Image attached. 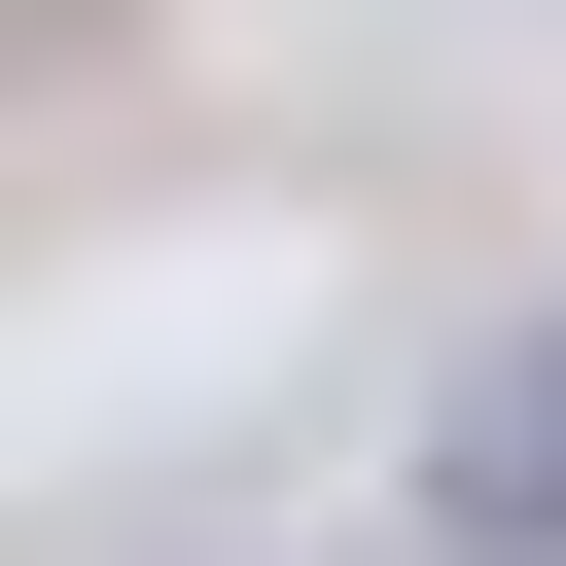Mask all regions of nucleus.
I'll return each instance as SVG.
<instances>
[{"label":"nucleus","mask_w":566,"mask_h":566,"mask_svg":"<svg viewBox=\"0 0 566 566\" xmlns=\"http://www.w3.org/2000/svg\"><path fill=\"white\" fill-rule=\"evenodd\" d=\"M424 531H460V566H566V318H531V354L424 424Z\"/></svg>","instance_id":"1"}]
</instances>
